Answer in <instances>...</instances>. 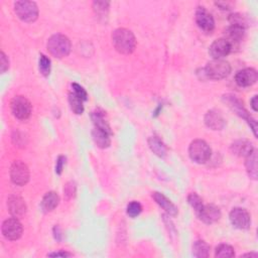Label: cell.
I'll list each match as a JSON object with an SVG mask.
<instances>
[{
	"label": "cell",
	"mask_w": 258,
	"mask_h": 258,
	"mask_svg": "<svg viewBox=\"0 0 258 258\" xmlns=\"http://www.w3.org/2000/svg\"><path fill=\"white\" fill-rule=\"evenodd\" d=\"M112 44L118 53L130 55L136 48V38L131 30L117 29L112 33Z\"/></svg>",
	"instance_id": "cell-1"
},
{
	"label": "cell",
	"mask_w": 258,
	"mask_h": 258,
	"mask_svg": "<svg viewBox=\"0 0 258 258\" xmlns=\"http://www.w3.org/2000/svg\"><path fill=\"white\" fill-rule=\"evenodd\" d=\"M47 47L50 54L57 58H63L69 56L72 49L69 37L61 33L52 35L49 38Z\"/></svg>",
	"instance_id": "cell-2"
},
{
	"label": "cell",
	"mask_w": 258,
	"mask_h": 258,
	"mask_svg": "<svg viewBox=\"0 0 258 258\" xmlns=\"http://www.w3.org/2000/svg\"><path fill=\"white\" fill-rule=\"evenodd\" d=\"M231 73L230 64L225 59H213L209 62L204 69V75L210 80H223L227 78Z\"/></svg>",
	"instance_id": "cell-3"
},
{
	"label": "cell",
	"mask_w": 258,
	"mask_h": 258,
	"mask_svg": "<svg viewBox=\"0 0 258 258\" xmlns=\"http://www.w3.org/2000/svg\"><path fill=\"white\" fill-rule=\"evenodd\" d=\"M224 102L229 106V108L234 111L238 116L243 118L245 121L248 122L251 130L253 131V134L255 137H257V122L255 121V119H253L248 111L245 109L243 106V103L234 95L227 94L223 97Z\"/></svg>",
	"instance_id": "cell-4"
},
{
	"label": "cell",
	"mask_w": 258,
	"mask_h": 258,
	"mask_svg": "<svg viewBox=\"0 0 258 258\" xmlns=\"http://www.w3.org/2000/svg\"><path fill=\"white\" fill-rule=\"evenodd\" d=\"M189 155L193 162L202 165L210 160L212 150L205 141L196 140L190 144Z\"/></svg>",
	"instance_id": "cell-5"
},
{
	"label": "cell",
	"mask_w": 258,
	"mask_h": 258,
	"mask_svg": "<svg viewBox=\"0 0 258 258\" xmlns=\"http://www.w3.org/2000/svg\"><path fill=\"white\" fill-rule=\"evenodd\" d=\"M14 12L21 21L25 23H33L38 17V8L33 1H17L14 3Z\"/></svg>",
	"instance_id": "cell-6"
},
{
	"label": "cell",
	"mask_w": 258,
	"mask_h": 258,
	"mask_svg": "<svg viewBox=\"0 0 258 258\" xmlns=\"http://www.w3.org/2000/svg\"><path fill=\"white\" fill-rule=\"evenodd\" d=\"M10 108L13 116L18 120H27L31 114V104L24 96L14 97L11 100Z\"/></svg>",
	"instance_id": "cell-7"
},
{
	"label": "cell",
	"mask_w": 258,
	"mask_h": 258,
	"mask_svg": "<svg viewBox=\"0 0 258 258\" xmlns=\"http://www.w3.org/2000/svg\"><path fill=\"white\" fill-rule=\"evenodd\" d=\"M10 178L16 186H26L29 181V167L22 161L14 162L10 168Z\"/></svg>",
	"instance_id": "cell-8"
},
{
	"label": "cell",
	"mask_w": 258,
	"mask_h": 258,
	"mask_svg": "<svg viewBox=\"0 0 258 258\" xmlns=\"http://www.w3.org/2000/svg\"><path fill=\"white\" fill-rule=\"evenodd\" d=\"M23 225L17 218H9L2 224V234L7 240L15 241L23 235Z\"/></svg>",
	"instance_id": "cell-9"
},
{
	"label": "cell",
	"mask_w": 258,
	"mask_h": 258,
	"mask_svg": "<svg viewBox=\"0 0 258 258\" xmlns=\"http://www.w3.org/2000/svg\"><path fill=\"white\" fill-rule=\"evenodd\" d=\"M231 224L240 230H246L251 225V217L247 210L243 208H234L229 215Z\"/></svg>",
	"instance_id": "cell-10"
},
{
	"label": "cell",
	"mask_w": 258,
	"mask_h": 258,
	"mask_svg": "<svg viewBox=\"0 0 258 258\" xmlns=\"http://www.w3.org/2000/svg\"><path fill=\"white\" fill-rule=\"evenodd\" d=\"M196 23L198 27L207 33H211L215 29L214 17L205 7H198L196 11Z\"/></svg>",
	"instance_id": "cell-11"
},
{
	"label": "cell",
	"mask_w": 258,
	"mask_h": 258,
	"mask_svg": "<svg viewBox=\"0 0 258 258\" xmlns=\"http://www.w3.org/2000/svg\"><path fill=\"white\" fill-rule=\"evenodd\" d=\"M231 52H232L231 45L224 37L216 39L209 48V54L213 57V59H221L224 57L228 56Z\"/></svg>",
	"instance_id": "cell-12"
},
{
	"label": "cell",
	"mask_w": 258,
	"mask_h": 258,
	"mask_svg": "<svg viewBox=\"0 0 258 258\" xmlns=\"http://www.w3.org/2000/svg\"><path fill=\"white\" fill-rule=\"evenodd\" d=\"M256 81H257V72L253 68H246L240 70L235 75L236 84L242 88L250 87L254 85Z\"/></svg>",
	"instance_id": "cell-13"
},
{
	"label": "cell",
	"mask_w": 258,
	"mask_h": 258,
	"mask_svg": "<svg viewBox=\"0 0 258 258\" xmlns=\"http://www.w3.org/2000/svg\"><path fill=\"white\" fill-rule=\"evenodd\" d=\"M245 35V29L237 27V26H230L225 31V39H227L228 43L231 45L232 52L235 49L239 48L240 43L244 38Z\"/></svg>",
	"instance_id": "cell-14"
},
{
	"label": "cell",
	"mask_w": 258,
	"mask_h": 258,
	"mask_svg": "<svg viewBox=\"0 0 258 258\" xmlns=\"http://www.w3.org/2000/svg\"><path fill=\"white\" fill-rule=\"evenodd\" d=\"M200 220L206 224H214L220 220L221 211L217 206L213 204H208L203 207L201 212L198 214Z\"/></svg>",
	"instance_id": "cell-15"
},
{
	"label": "cell",
	"mask_w": 258,
	"mask_h": 258,
	"mask_svg": "<svg viewBox=\"0 0 258 258\" xmlns=\"http://www.w3.org/2000/svg\"><path fill=\"white\" fill-rule=\"evenodd\" d=\"M7 208L9 213L15 217H22L27 213V204L23 198L12 195L7 199Z\"/></svg>",
	"instance_id": "cell-16"
},
{
	"label": "cell",
	"mask_w": 258,
	"mask_h": 258,
	"mask_svg": "<svg viewBox=\"0 0 258 258\" xmlns=\"http://www.w3.org/2000/svg\"><path fill=\"white\" fill-rule=\"evenodd\" d=\"M205 124L212 130H222L225 127V119L220 112L210 110L205 115Z\"/></svg>",
	"instance_id": "cell-17"
},
{
	"label": "cell",
	"mask_w": 258,
	"mask_h": 258,
	"mask_svg": "<svg viewBox=\"0 0 258 258\" xmlns=\"http://www.w3.org/2000/svg\"><path fill=\"white\" fill-rule=\"evenodd\" d=\"M152 198L154 199V201L156 202L157 205H160L170 216L175 217L178 213L177 208L175 207V205L173 203H172L171 200H169L168 198L162 194V193H158V192H154L152 194Z\"/></svg>",
	"instance_id": "cell-18"
},
{
	"label": "cell",
	"mask_w": 258,
	"mask_h": 258,
	"mask_svg": "<svg viewBox=\"0 0 258 258\" xmlns=\"http://www.w3.org/2000/svg\"><path fill=\"white\" fill-rule=\"evenodd\" d=\"M255 148L253 147L252 143L249 141L246 140H240L236 141L231 145V151L233 154L240 156V157H246L248 156Z\"/></svg>",
	"instance_id": "cell-19"
},
{
	"label": "cell",
	"mask_w": 258,
	"mask_h": 258,
	"mask_svg": "<svg viewBox=\"0 0 258 258\" xmlns=\"http://www.w3.org/2000/svg\"><path fill=\"white\" fill-rule=\"evenodd\" d=\"M112 134L101 130V129H98V128H94L92 131V138L95 143V144L100 147V148H107L110 146L111 144V136Z\"/></svg>",
	"instance_id": "cell-20"
},
{
	"label": "cell",
	"mask_w": 258,
	"mask_h": 258,
	"mask_svg": "<svg viewBox=\"0 0 258 258\" xmlns=\"http://www.w3.org/2000/svg\"><path fill=\"white\" fill-rule=\"evenodd\" d=\"M91 118H92V121L95 125V128L104 130V131L112 134L109 122L107 121L105 113L102 110H96V111L92 112Z\"/></svg>",
	"instance_id": "cell-21"
},
{
	"label": "cell",
	"mask_w": 258,
	"mask_h": 258,
	"mask_svg": "<svg viewBox=\"0 0 258 258\" xmlns=\"http://www.w3.org/2000/svg\"><path fill=\"white\" fill-rule=\"evenodd\" d=\"M59 204V196L56 192H49L47 193L44 198L41 204L42 210L46 213L54 211Z\"/></svg>",
	"instance_id": "cell-22"
},
{
	"label": "cell",
	"mask_w": 258,
	"mask_h": 258,
	"mask_svg": "<svg viewBox=\"0 0 258 258\" xmlns=\"http://www.w3.org/2000/svg\"><path fill=\"white\" fill-rule=\"evenodd\" d=\"M148 145L151 151L160 157H165L168 153V148L166 144L162 142L161 138L157 136H150L148 138Z\"/></svg>",
	"instance_id": "cell-23"
},
{
	"label": "cell",
	"mask_w": 258,
	"mask_h": 258,
	"mask_svg": "<svg viewBox=\"0 0 258 258\" xmlns=\"http://www.w3.org/2000/svg\"><path fill=\"white\" fill-rule=\"evenodd\" d=\"M245 167L249 176L253 180L257 178V151L254 149L248 156H246Z\"/></svg>",
	"instance_id": "cell-24"
},
{
	"label": "cell",
	"mask_w": 258,
	"mask_h": 258,
	"mask_svg": "<svg viewBox=\"0 0 258 258\" xmlns=\"http://www.w3.org/2000/svg\"><path fill=\"white\" fill-rule=\"evenodd\" d=\"M193 254L198 258H207L210 255V246L204 240H198L193 245Z\"/></svg>",
	"instance_id": "cell-25"
},
{
	"label": "cell",
	"mask_w": 258,
	"mask_h": 258,
	"mask_svg": "<svg viewBox=\"0 0 258 258\" xmlns=\"http://www.w3.org/2000/svg\"><path fill=\"white\" fill-rule=\"evenodd\" d=\"M83 100L80 98L78 97L76 94H74L73 92H71L69 94V104H70V107L72 109V111L75 113V114H78L80 115L84 112V105H83Z\"/></svg>",
	"instance_id": "cell-26"
},
{
	"label": "cell",
	"mask_w": 258,
	"mask_h": 258,
	"mask_svg": "<svg viewBox=\"0 0 258 258\" xmlns=\"http://www.w3.org/2000/svg\"><path fill=\"white\" fill-rule=\"evenodd\" d=\"M235 256V252H234V248L228 244H221L216 248L215 251V257L218 258H230V257H234Z\"/></svg>",
	"instance_id": "cell-27"
},
{
	"label": "cell",
	"mask_w": 258,
	"mask_h": 258,
	"mask_svg": "<svg viewBox=\"0 0 258 258\" xmlns=\"http://www.w3.org/2000/svg\"><path fill=\"white\" fill-rule=\"evenodd\" d=\"M188 202L189 204L191 205V207L195 210L196 214L198 215L201 210L203 209L204 207V204H203V200L201 199V197L199 195H197L196 193H192L189 195L188 197Z\"/></svg>",
	"instance_id": "cell-28"
},
{
	"label": "cell",
	"mask_w": 258,
	"mask_h": 258,
	"mask_svg": "<svg viewBox=\"0 0 258 258\" xmlns=\"http://www.w3.org/2000/svg\"><path fill=\"white\" fill-rule=\"evenodd\" d=\"M51 59L45 56L41 55L39 56V61H38V69L41 74L45 77H48L51 73Z\"/></svg>",
	"instance_id": "cell-29"
},
{
	"label": "cell",
	"mask_w": 258,
	"mask_h": 258,
	"mask_svg": "<svg viewBox=\"0 0 258 258\" xmlns=\"http://www.w3.org/2000/svg\"><path fill=\"white\" fill-rule=\"evenodd\" d=\"M229 23L231 26H237L243 29H246L247 27V21L246 18L240 14V13H233L229 16Z\"/></svg>",
	"instance_id": "cell-30"
},
{
	"label": "cell",
	"mask_w": 258,
	"mask_h": 258,
	"mask_svg": "<svg viewBox=\"0 0 258 258\" xmlns=\"http://www.w3.org/2000/svg\"><path fill=\"white\" fill-rule=\"evenodd\" d=\"M142 211H143V206L141 205L140 202H136V201H132L131 203H129L126 209L127 215L131 218L137 217L142 213Z\"/></svg>",
	"instance_id": "cell-31"
},
{
	"label": "cell",
	"mask_w": 258,
	"mask_h": 258,
	"mask_svg": "<svg viewBox=\"0 0 258 258\" xmlns=\"http://www.w3.org/2000/svg\"><path fill=\"white\" fill-rule=\"evenodd\" d=\"M94 10L96 11L97 14L99 15H106L108 12V8H109V3L105 2V1H96L94 2Z\"/></svg>",
	"instance_id": "cell-32"
},
{
	"label": "cell",
	"mask_w": 258,
	"mask_h": 258,
	"mask_svg": "<svg viewBox=\"0 0 258 258\" xmlns=\"http://www.w3.org/2000/svg\"><path fill=\"white\" fill-rule=\"evenodd\" d=\"M72 88H73V93L76 94L78 97H80L83 101H87L88 100V94L86 92V90L80 86L77 83H73L72 84Z\"/></svg>",
	"instance_id": "cell-33"
},
{
	"label": "cell",
	"mask_w": 258,
	"mask_h": 258,
	"mask_svg": "<svg viewBox=\"0 0 258 258\" xmlns=\"http://www.w3.org/2000/svg\"><path fill=\"white\" fill-rule=\"evenodd\" d=\"M0 68H1V73H5L9 69V59L7 56L2 52L0 54Z\"/></svg>",
	"instance_id": "cell-34"
},
{
	"label": "cell",
	"mask_w": 258,
	"mask_h": 258,
	"mask_svg": "<svg viewBox=\"0 0 258 258\" xmlns=\"http://www.w3.org/2000/svg\"><path fill=\"white\" fill-rule=\"evenodd\" d=\"M66 156L64 155H59L57 157V165H56V172L57 174H61L63 172V170H64V166L66 164Z\"/></svg>",
	"instance_id": "cell-35"
},
{
	"label": "cell",
	"mask_w": 258,
	"mask_h": 258,
	"mask_svg": "<svg viewBox=\"0 0 258 258\" xmlns=\"http://www.w3.org/2000/svg\"><path fill=\"white\" fill-rule=\"evenodd\" d=\"M64 191H65V194H66V196L69 198V199H70V198H73L74 196H75V193H76V186L74 185V183H68L67 185H66V187H65V189H64Z\"/></svg>",
	"instance_id": "cell-36"
},
{
	"label": "cell",
	"mask_w": 258,
	"mask_h": 258,
	"mask_svg": "<svg viewBox=\"0 0 258 258\" xmlns=\"http://www.w3.org/2000/svg\"><path fill=\"white\" fill-rule=\"evenodd\" d=\"M48 256L50 257H70L72 256L71 253L67 252V251H56V252H52L50 254H48Z\"/></svg>",
	"instance_id": "cell-37"
},
{
	"label": "cell",
	"mask_w": 258,
	"mask_h": 258,
	"mask_svg": "<svg viewBox=\"0 0 258 258\" xmlns=\"http://www.w3.org/2000/svg\"><path fill=\"white\" fill-rule=\"evenodd\" d=\"M54 233H55V238L57 241H61L62 239V234H61V229L58 226H55L54 228Z\"/></svg>",
	"instance_id": "cell-38"
},
{
	"label": "cell",
	"mask_w": 258,
	"mask_h": 258,
	"mask_svg": "<svg viewBox=\"0 0 258 258\" xmlns=\"http://www.w3.org/2000/svg\"><path fill=\"white\" fill-rule=\"evenodd\" d=\"M250 104H251V107L252 109L256 112L257 111V96H253V98L250 100Z\"/></svg>",
	"instance_id": "cell-39"
}]
</instances>
